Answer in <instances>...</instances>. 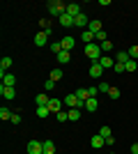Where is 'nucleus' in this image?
Instances as JSON below:
<instances>
[{
    "instance_id": "22",
    "label": "nucleus",
    "mask_w": 138,
    "mask_h": 154,
    "mask_svg": "<svg viewBox=\"0 0 138 154\" xmlns=\"http://www.w3.org/2000/svg\"><path fill=\"white\" fill-rule=\"evenodd\" d=\"M67 113H69V120H72V122H78L81 120V108H69Z\"/></svg>"
},
{
    "instance_id": "17",
    "label": "nucleus",
    "mask_w": 138,
    "mask_h": 154,
    "mask_svg": "<svg viewBox=\"0 0 138 154\" xmlns=\"http://www.w3.org/2000/svg\"><path fill=\"white\" fill-rule=\"evenodd\" d=\"M74 94L78 97V99H81V101H83V103H85L87 99H90V92H87V88H78V90L74 92Z\"/></svg>"
},
{
    "instance_id": "19",
    "label": "nucleus",
    "mask_w": 138,
    "mask_h": 154,
    "mask_svg": "<svg viewBox=\"0 0 138 154\" xmlns=\"http://www.w3.org/2000/svg\"><path fill=\"white\" fill-rule=\"evenodd\" d=\"M97 106H99V101L90 97V99L85 101V106H83V108H85V110H90V113H97Z\"/></svg>"
},
{
    "instance_id": "23",
    "label": "nucleus",
    "mask_w": 138,
    "mask_h": 154,
    "mask_svg": "<svg viewBox=\"0 0 138 154\" xmlns=\"http://www.w3.org/2000/svg\"><path fill=\"white\" fill-rule=\"evenodd\" d=\"M81 39H83L85 44H92V42H94V35H92V32H90V30H87V28H85V30L81 32Z\"/></svg>"
},
{
    "instance_id": "4",
    "label": "nucleus",
    "mask_w": 138,
    "mask_h": 154,
    "mask_svg": "<svg viewBox=\"0 0 138 154\" xmlns=\"http://www.w3.org/2000/svg\"><path fill=\"white\" fill-rule=\"evenodd\" d=\"M28 154H44V143L41 140H28Z\"/></svg>"
},
{
    "instance_id": "7",
    "label": "nucleus",
    "mask_w": 138,
    "mask_h": 154,
    "mask_svg": "<svg viewBox=\"0 0 138 154\" xmlns=\"http://www.w3.org/2000/svg\"><path fill=\"white\" fill-rule=\"evenodd\" d=\"M87 23H90V19H87V16H85L83 12H81L78 16L74 19V26H76V28H83V30H85V26H87Z\"/></svg>"
},
{
    "instance_id": "34",
    "label": "nucleus",
    "mask_w": 138,
    "mask_h": 154,
    "mask_svg": "<svg viewBox=\"0 0 138 154\" xmlns=\"http://www.w3.org/2000/svg\"><path fill=\"white\" fill-rule=\"evenodd\" d=\"M55 117H58L60 122H67V120H69V113H65V110H60V113H55Z\"/></svg>"
},
{
    "instance_id": "42",
    "label": "nucleus",
    "mask_w": 138,
    "mask_h": 154,
    "mask_svg": "<svg viewBox=\"0 0 138 154\" xmlns=\"http://www.w3.org/2000/svg\"><path fill=\"white\" fill-rule=\"evenodd\" d=\"M9 122H14V124H19V122H21V115H19V113H14V115H12V120H9Z\"/></svg>"
},
{
    "instance_id": "10",
    "label": "nucleus",
    "mask_w": 138,
    "mask_h": 154,
    "mask_svg": "<svg viewBox=\"0 0 138 154\" xmlns=\"http://www.w3.org/2000/svg\"><path fill=\"white\" fill-rule=\"evenodd\" d=\"M0 94L5 97V99H14V97H16V90H14V88H7V85H0Z\"/></svg>"
},
{
    "instance_id": "37",
    "label": "nucleus",
    "mask_w": 138,
    "mask_h": 154,
    "mask_svg": "<svg viewBox=\"0 0 138 154\" xmlns=\"http://www.w3.org/2000/svg\"><path fill=\"white\" fill-rule=\"evenodd\" d=\"M108 97H111V99H118V97H120V90H118V88H111V90H108Z\"/></svg>"
},
{
    "instance_id": "41",
    "label": "nucleus",
    "mask_w": 138,
    "mask_h": 154,
    "mask_svg": "<svg viewBox=\"0 0 138 154\" xmlns=\"http://www.w3.org/2000/svg\"><path fill=\"white\" fill-rule=\"evenodd\" d=\"M87 92H90V97H92V99H97V92H99V88H87Z\"/></svg>"
},
{
    "instance_id": "2",
    "label": "nucleus",
    "mask_w": 138,
    "mask_h": 154,
    "mask_svg": "<svg viewBox=\"0 0 138 154\" xmlns=\"http://www.w3.org/2000/svg\"><path fill=\"white\" fill-rule=\"evenodd\" d=\"M85 55L92 60V62H99V60H101V46H99L97 42L85 44Z\"/></svg>"
},
{
    "instance_id": "5",
    "label": "nucleus",
    "mask_w": 138,
    "mask_h": 154,
    "mask_svg": "<svg viewBox=\"0 0 138 154\" xmlns=\"http://www.w3.org/2000/svg\"><path fill=\"white\" fill-rule=\"evenodd\" d=\"M60 44H62V51H72L74 46H76V39H74L72 35H67V37L60 39Z\"/></svg>"
},
{
    "instance_id": "24",
    "label": "nucleus",
    "mask_w": 138,
    "mask_h": 154,
    "mask_svg": "<svg viewBox=\"0 0 138 154\" xmlns=\"http://www.w3.org/2000/svg\"><path fill=\"white\" fill-rule=\"evenodd\" d=\"M44 154H55V143L53 140H44Z\"/></svg>"
},
{
    "instance_id": "14",
    "label": "nucleus",
    "mask_w": 138,
    "mask_h": 154,
    "mask_svg": "<svg viewBox=\"0 0 138 154\" xmlns=\"http://www.w3.org/2000/svg\"><path fill=\"white\" fill-rule=\"evenodd\" d=\"M87 30H90L92 35H97L99 30H104V28H101V21H97V19H94V21H90V23H87Z\"/></svg>"
},
{
    "instance_id": "15",
    "label": "nucleus",
    "mask_w": 138,
    "mask_h": 154,
    "mask_svg": "<svg viewBox=\"0 0 138 154\" xmlns=\"http://www.w3.org/2000/svg\"><path fill=\"white\" fill-rule=\"evenodd\" d=\"M14 83H16V76H14V74H2V85L14 88Z\"/></svg>"
},
{
    "instance_id": "18",
    "label": "nucleus",
    "mask_w": 138,
    "mask_h": 154,
    "mask_svg": "<svg viewBox=\"0 0 138 154\" xmlns=\"http://www.w3.org/2000/svg\"><path fill=\"white\" fill-rule=\"evenodd\" d=\"M129 60H131V58H129V53H127V51H118V53H115V62H122V64H127Z\"/></svg>"
},
{
    "instance_id": "11",
    "label": "nucleus",
    "mask_w": 138,
    "mask_h": 154,
    "mask_svg": "<svg viewBox=\"0 0 138 154\" xmlns=\"http://www.w3.org/2000/svg\"><path fill=\"white\" fill-rule=\"evenodd\" d=\"M99 64H101L104 69H113V67H115V60H113V58H108V55H101Z\"/></svg>"
},
{
    "instance_id": "29",
    "label": "nucleus",
    "mask_w": 138,
    "mask_h": 154,
    "mask_svg": "<svg viewBox=\"0 0 138 154\" xmlns=\"http://www.w3.org/2000/svg\"><path fill=\"white\" fill-rule=\"evenodd\" d=\"M12 115H14V113L9 108H5V106L0 108V117H2V120H12Z\"/></svg>"
},
{
    "instance_id": "1",
    "label": "nucleus",
    "mask_w": 138,
    "mask_h": 154,
    "mask_svg": "<svg viewBox=\"0 0 138 154\" xmlns=\"http://www.w3.org/2000/svg\"><path fill=\"white\" fill-rule=\"evenodd\" d=\"M46 9H48V14L51 16H62V14H67V5L62 2V0H48V5H46Z\"/></svg>"
},
{
    "instance_id": "13",
    "label": "nucleus",
    "mask_w": 138,
    "mask_h": 154,
    "mask_svg": "<svg viewBox=\"0 0 138 154\" xmlns=\"http://www.w3.org/2000/svg\"><path fill=\"white\" fill-rule=\"evenodd\" d=\"M67 14L76 19V16L81 14V7H78V2H72V5H67Z\"/></svg>"
},
{
    "instance_id": "31",
    "label": "nucleus",
    "mask_w": 138,
    "mask_h": 154,
    "mask_svg": "<svg viewBox=\"0 0 138 154\" xmlns=\"http://www.w3.org/2000/svg\"><path fill=\"white\" fill-rule=\"evenodd\" d=\"M51 81H62V69H60V67L51 71Z\"/></svg>"
},
{
    "instance_id": "3",
    "label": "nucleus",
    "mask_w": 138,
    "mask_h": 154,
    "mask_svg": "<svg viewBox=\"0 0 138 154\" xmlns=\"http://www.w3.org/2000/svg\"><path fill=\"white\" fill-rule=\"evenodd\" d=\"M62 103H65L67 108H81V106H85V103L81 101V99H78L76 94H67L65 99H62Z\"/></svg>"
},
{
    "instance_id": "40",
    "label": "nucleus",
    "mask_w": 138,
    "mask_h": 154,
    "mask_svg": "<svg viewBox=\"0 0 138 154\" xmlns=\"http://www.w3.org/2000/svg\"><path fill=\"white\" fill-rule=\"evenodd\" d=\"M51 51L53 53H60V51H62V44H60V42H58V44H51Z\"/></svg>"
},
{
    "instance_id": "33",
    "label": "nucleus",
    "mask_w": 138,
    "mask_h": 154,
    "mask_svg": "<svg viewBox=\"0 0 138 154\" xmlns=\"http://www.w3.org/2000/svg\"><path fill=\"white\" fill-rule=\"evenodd\" d=\"M127 53H129V58H131V60H136V58H138V44H133Z\"/></svg>"
},
{
    "instance_id": "28",
    "label": "nucleus",
    "mask_w": 138,
    "mask_h": 154,
    "mask_svg": "<svg viewBox=\"0 0 138 154\" xmlns=\"http://www.w3.org/2000/svg\"><path fill=\"white\" fill-rule=\"evenodd\" d=\"M136 69H138V62H136V60H129V62L124 64V71H131V74H133Z\"/></svg>"
},
{
    "instance_id": "20",
    "label": "nucleus",
    "mask_w": 138,
    "mask_h": 154,
    "mask_svg": "<svg viewBox=\"0 0 138 154\" xmlns=\"http://www.w3.org/2000/svg\"><path fill=\"white\" fill-rule=\"evenodd\" d=\"M60 23H62L65 28H72V26H74V16H69V14H62V16H60Z\"/></svg>"
},
{
    "instance_id": "21",
    "label": "nucleus",
    "mask_w": 138,
    "mask_h": 154,
    "mask_svg": "<svg viewBox=\"0 0 138 154\" xmlns=\"http://www.w3.org/2000/svg\"><path fill=\"white\" fill-rule=\"evenodd\" d=\"M12 62H14V60H12V58H7V55H5V58L0 60V71L5 74V71L9 69V67H12Z\"/></svg>"
},
{
    "instance_id": "38",
    "label": "nucleus",
    "mask_w": 138,
    "mask_h": 154,
    "mask_svg": "<svg viewBox=\"0 0 138 154\" xmlns=\"http://www.w3.org/2000/svg\"><path fill=\"white\" fill-rule=\"evenodd\" d=\"M113 71H115V74H122V71H124V64H122V62H115Z\"/></svg>"
},
{
    "instance_id": "30",
    "label": "nucleus",
    "mask_w": 138,
    "mask_h": 154,
    "mask_svg": "<svg viewBox=\"0 0 138 154\" xmlns=\"http://www.w3.org/2000/svg\"><path fill=\"white\" fill-rule=\"evenodd\" d=\"M39 26H41V30H44V32H51V30H53V28H51V21H48V19H41Z\"/></svg>"
},
{
    "instance_id": "39",
    "label": "nucleus",
    "mask_w": 138,
    "mask_h": 154,
    "mask_svg": "<svg viewBox=\"0 0 138 154\" xmlns=\"http://www.w3.org/2000/svg\"><path fill=\"white\" fill-rule=\"evenodd\" d=\"M44 88H46V92H51L53 88H55V81H51V78H48V81L44 83Z\"/></svg>"
},
{
    "instance_id": "43",
    "label": "nucleus",
    "mask_w": 138,
    "mask_h": 154,
    "mask_svg": "<svg viewBox=\"0 0 138 154\" xmlns=\"http://www.w3.org/2000/svg\"><path fill=\"white\" fill-rule=\"evenodd\" d=\"M131 154H138V143H133V145H131Z\"/></svg>"
},
{
    "instance_id": "9",
    "label": "nucleus",
    "mask_w": 138,
    "mask_h": 154,
    "mask_svg": "<svg viewBox=\"0 0 138 154\" xmlns=\"http://www.w3.org/2000/svg\"><path fill=\"white\" fill-rule=\"evenodd\" d=\"M101 74H104V67L99 62H92V67H90V76L92 78H101Z\"/></svg>"
},
{
    "instance_id": "26",
    "label": "nucleus",
    "mask_w": 138,
    "mask_h": 154,
    "mask_svg": "<svg viewBox=\"0 0 138 154\" xmlns=\"http://www.w3.org/2000/svg\"><path fill=\"white\" fill-rule=\"evenodd\" d=\"M48 115H51L48 106H37V117H48Z\"/></svg>"
},
{
    "instance_id": "25",
    "label": "nucleus",
    "mask_w": 138,
    "mask_h": 154,
    "mask_svg": "<svg viewBox=\"0 0 138 154\" xmlns=\"http://www.w3.org/2000/svg\"><path fill=\"white\" fill-rule=\"evenodd\" d=\"M35 101H37V106H48L51 99H48L46 94H37V97H35Z\"/></svg>"
},
{
    "instance_id": "36",
    "label": "nucleus",
    "mask_w": 138,
    "mask_h": 154,
    "mask_svg": "<svg viewBox=\"0 0 138 154\" xmlns=\"http://www.w3.org/2000/svg\"><path fill=\"white\" fill-rule=\"evenodd\" d=\"M108 90H111V85L106 83V81H101V83H99V92H106V94H108Z\"/></svg>"
},
{
    "instance_id": "6",
    "label": "nucleus",
    "mask_w": 138,
    "mask_h": 154,
    "mask_svg": "<svg viewBox=\"0 0 138 154\" xmlns=\"http://www.w3.org/2000/svg\"><path fill=\"white\" fill-rule=\"evenodd\" d=\"M46 42H48V32L39 30L37 35H35V46H46Z\"/></svg>"
},
{
    "instance_id": "32",
    "label": "nucleus",
    "mask_w": 138,
    "mask_h": 154,
    "mask_svg": "<svg viewBox=\"0 0 138 154\" xmlns=\"http://www.w3.org/2000/svg\"><path fill=\"white\" fill-rule=\"evenodd\" d=\"M101 46V53H111L113 51V42H104V44H99Z\"/></svg>"
},
{
    "instance_id": "27",
    "label": "nucleus",
    "mask_w": 138,
    "mask_h": 154,
    "mask_svg": "<svg viewBox=\"0 0 138 154\" xmlns=\"http://www.w3.org/2000/svg\"><path fill=\"white\" fill-rule=\"evenodd\" d=\"M94 42H101V44H104V42H108V35H106V30H99L97 35H94Z\"/></svg>"
},
{
    "instance_id": "35",
    "label": "nucleus",
    "mask_w": 138,
    "mask_h": 154,
    "mask_svg": "<svg viewBox=\"0 0 138 154\" xmlns=\"http://www.w3.org/2000/svg\"><path fill=\"white\" fill-rule=\"evenodd\" d=\"M99 136H104V138L113 136V134H111V127H101V129H99Z\"/></svg>"
},
{
    "instance_id": "12",
    "label": "nucleus",
    "mask_w": 138,
    "mask_h": 154,
    "mask_svg": "<svg viewBox=\"0 0 138 154\" xmlns=\"http://www.w3.org/2000/svg\"><path fill=\"white\" fill-rule=\"evenodd\" d=\"M48 110H51V113H60V110H62V101H60V99H51V101H48Z\"/></svg>"
},
{
    "instance_id": "8",
    "label": "nucleus",
    "mask_w": 138,
    "mask_h": 154,
    "mask_svg": "<svg viewBox=\"0 0 138 154\" xmlns=\"http://www.w3.org/2000/svg\"><path fill=\"white\" fill-rule=\"evenodd\" d=\"M90 145H92L94 149H99V147H104V145H106V138L97 134V136H92V138H90Z\"/></svg>"
},
{
    "instance_id": "16",
    "label": "nucleus",
    "mask_w": 138,
    "mask_h": 154,
    "mask_svg": "<svg viewBox=\"0 0 138 154\" xmlns=\"http://www.w3.org/2000/svg\"><path fill=\"white\" fill-rule=\"evenodd\" d=\"M58 62H60V64L72 62V53H69V51H60V53H58Z\"/></svg>"
}]
</instances>
